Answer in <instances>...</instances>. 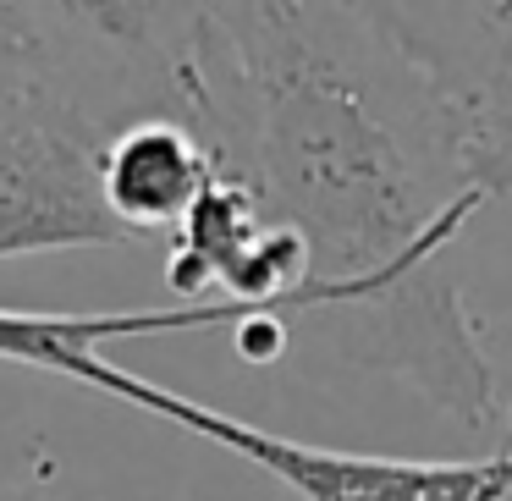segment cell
<instances>
[{"instance_id":"7","label":"cell","mask_w":512,"mask_h":501,"mask_svg":"<svg viewBox=\"0 0 512 501\" xmlns=\"http://www.w3.org/2000/svg\"><path fill=\"white\" fill-rule=\"evenodd\" d=\"M0 501H45V496H39V490H23V485H6V479H0Z\"/></svg>"},{"instance_id":"5","label":"cell","mask_w":512,"mask_h":501,"mask_svg":"<svg viewBox=\"0 0 512 501\" xmlns=\"http://www.w3.org/2000/svg\"><path fill=\"white\" fill-rule=\"evenodd\" d=\"M248 314L232 303H166V309H122V314H34L0 309V364L45 369V375L94 386L111 342H155V336L226 331L232 336Z\"/></svg>"},{"instance_id":"2","label":"cell","mask_w":512,"mask_h":501,"mask_svg":"<svg viewBox=\"0 0 512 501\" xmlns=\"http://www.w3.org/2000/svg\"><path fill=\"white\" fill-rule=\"evenodd\" d=\"M149 111V67L105 6H0V265L133 243L105 204L100 155Z\"/></svg>"},{"instance_id":"3","label":"cell","mask_w":512,"mask_h":501,"mask_svg":"<svg viewBox=\"0 0 512 501\" xmlns=\"http://www.w3.org/2000/svg\"><path fill=\"white\" fill-rule=\"evenodd\" d=\"M89 391L127 402V408L166 419L221 452L254 463L298 501H507L512 496V441L485 457H391V452H342L276 435L254 419H237L226 408L193 402L138 369L105 358Z\"/></svg>"},{"instance_id":"6","label":"cell","mask_w":512,"mask_h":501,"mask_svg":"<svg viewBox=\"0 0 512 501\" xmlns=\"http://www.w3.org/2000/svg\"><path fill=\"white\" fill-rule=\"evenodd\" d=\"M210 177L215 166L204 155V144L166 111L122 122L100 155L105 204H111L116 226L133 243L177 232L182 215L193 210V199L210 188Z\"/></svg>"},{"instance_id":"1","label":"cell","mask_w":512,"mask_h":501,"mask_svg":"<svg viewBox=\"0 0 512 501\" xmlns=\"http://www.w3.org/2000/svg\"><path fill=\"white\" fill-rule=\"evenodd\" d=\"M155 100L259 226L303 248V320L435 413L496 419V364L441 254L485 210L441 83L391 6H105Z\"/></svg>"},{"instance_id":"4","label":"cell","mask_w":512,"mask_h":501,"mask_svg":"<svg viewBox=\"0 0 512 501\" xmlns=\"http://www.w3.org/2000/svg\"><path fill=\"white\" fill-rule=\"evenodd\" d=\"M391 17L452 105L474 188L512 193V6H391Z\"/></svg>"}]
</instances>
